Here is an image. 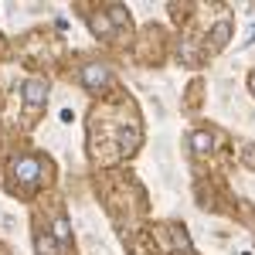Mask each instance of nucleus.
<instances>
[{
  "label": "nucleus",
  "mask_w": 255,
  "mask_h": 255,
  "mask_svg": "<svg viewBox=\"0 0 255 255\" xmlns=\"http://www.w3.org/2000/svg\"><path fill=\"white\" fill-rule=\"evenodd\" d=\"M44 99H48V85H44L41 79H31L27 85H24V102H27V109H31V113L44 106Z\"/></svg>",
  "instance_id": "1"
},
{
  "label": "nucleus",
  "mask_w": 255,
  "mask_h": 255,
  "mask_svg": "<svg viewBox=\"0 0 255 255\" xmlns=\"http://www.w3.org/2000/svg\"><path fill=\"white\" fill-rule=\"evenodd\" d=\"M102 82H109V72H106L99 61H89V65L82 68V85H89V89H99Z\"/></svg>",
  "instance_id": "2"
},
{
  "label": "nucleus",
  "mask_w": 255,
  "mask_h": 255,
  "mask_svg": "<svg viewBox=\"0 0 255 255\" xmlns=\"http://www.w3.org/2000/svg\"><path fill=\"white\" fill-rule=\"evenodd\" d=\"M38 174H41V160L27 157V160H20V163H17V177H20V180H34Z\"/></svg>",
  "instance_id": "3"
},
{
  "label": "nucleus",
  "mask_w": 255,
  "mask_h": 255,
  "mask_svg": "<svg viewBox=\"0 0 255 255\" xmlns=\"http://www.w3.org/2000/svg\"><path fill=\"white\" fill-rule=\"evenodd\" d=\"M228 41V24H218L215 27V41H211V48H221Z\"/></svg>",
  "instance_id": "4"
},
{
  "label": "nucleus",
  "mask_w": 255,
  "mask_h": 255,
  "mask_svg": "<svg viewBox=\"0 0 255 255\" xmlns=\"http://www.w3.org/2000/svg\"><path fill=\"white\" fill-rule=\"evenodd\" d=\"M204 146H211V139H208V136H194V150H197V153H201Z\"/></svg>",
  "instance_id": "5"
}]
</instances>
